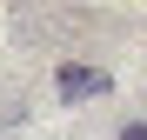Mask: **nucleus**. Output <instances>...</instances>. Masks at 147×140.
<instances>
[{"label": "nucleus", "mask_w": 147, "mask_h": 140, "mask_svg": "<svg viewBox=\"0 0 147 140\" xmlns=\"http://www.w3.org/2000/svg\"><path fill=\"white\" fill-rule=\"evenodd\" d=\"M54 93H60V100H94V93H107V74H100V67H60V74H54Z\"/></svg>", "instance_id": "f257e3e1"}, {"label": "nucleus", "mask_w": 147, "mask_h": 140, "mask_svg": "<svg viewBox=\"0 0 147 140\" xmlns=\"http://www.w3.org/2000/svg\"><path fill=\"white\" fill-rule=\"evenodd\" d=\"M120 140H147V120H134V127H120Z\"/></svg>", "instance_id": "f03ea898"}]
</instances>
